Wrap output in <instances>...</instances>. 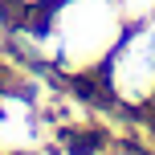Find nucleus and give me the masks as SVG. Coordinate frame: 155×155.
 I'll return each mask as SVG.
<instances>
[{
	"label": "nucleus",
	"mask_w": 155,
	"mask_h": 155,
	"mask_svg": "<svg viewBox=\"0 0 155 155\" xmlns=\"http://www.w3.org/2000/svg\"><path fill=\"white\" fill-rule=\"evenodd\" d=\"M53 37L65 65L90 70L123 45V12L110 0H65L53 21Z\"/></svg>",
	"instance_id": "1"
},
{
	"label": "nucleus",
	"mask_w": 155,
	"mask_h": 155,
	"mask_svg": "<svg viewBox=\"0 0 155 155\" xmlns=\"http://www.w3.org/2000/svg\"><path fill=\"white\" fill-rule=\"evenodd\" d=\"M110 86L118 90V98L147 102L155 94V25L135 29L131 37H123V49L110 53Z\"/></svg>",
	"instance_id": "2"
},
{
	"label": "nucleus",
	"mask_w": 155,
	"mask_h": 155,
	"mask_svg": "<svg viewBox=\"0 0 155 155\" xmlns=\"http://www.w3.org/2000/svg\"><path fill=\"white\" fill-rule=\"evenodd\" d=\"M123 21H151L155 16V0H118Z\"/></svg>",
	"instance_id": "3"
},
{
	"label": "nucleus",
	"mask_w": 155,
	"mask_h": 155,
	"mask_svg": "<svg viewBox=\"0 0 155 155\" xmlns=\"http://www.w3.org/2000/svg\"><path fill=\"white\" fill-rule=\"evenodd\" d=\"M25 4H37V0H25Z\"/></svg>",
	"instance_id": "4"
}]
</instances>
